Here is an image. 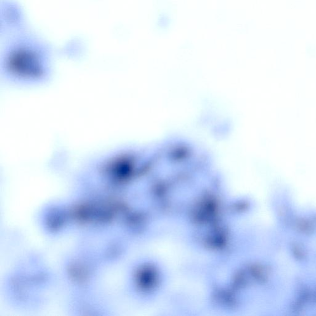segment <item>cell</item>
<instances>
[{"mask_svg": "<svg viewBox=\"0 0 316 316\" xmlns=\"http://www.w3.org/2000/svg\"><path fill=\"white\" fill-rule=\"evenodd\" d=\"M170 23L169 19L166 16H162L160 20H159V25H161L162 27H166V26H168Z\"/></svg>", "mask_w": 316, "mask_h": 316, "instance_id": "cell-1", "label": "cell"}]
</instances>
